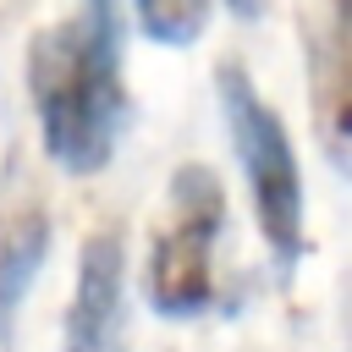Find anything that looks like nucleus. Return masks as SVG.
<instances>
[{
	"instance_id": "obj_5",
	"label": "nucleus",
	"mask_w": 352,
	"mask_h": 352,
	"mask_svg": "<svg viewBox=\"0 0 352 352\" xmlns=\"http://www.w3.org/2000/svg\"><path fill=\"white\" fill-rule=\"evenodd\" d=\"M126 346V242L99 226L77 248V280L66 308V352H121Z\"/></svg>"
},
{
	"instance_id": "obj_1",
	"label": "nucleus",
	"mask_w": 352,
	"mask_h": 352,
	"mask_svg": "<svg viewBox=\"0 0 352 352\" xmlns=\"http://www.w3.org/2000/svg\"><path fill=\"white\" fill-rule=\"evenodd\" d=\"M28 99L55 170L99 176L126 132V11L121 0H77L28 44Z\"/></svg>"
},
{
	"instance_id": "obj_3",
	"label": "nucleus",
	"mask_w": 352,
	"mask_h": 352,
	"mask_svg": "<svg viewBox=\"0 0 352 352\" xmlns=\"http://www.w3.org/2000/svg\"><path fill=\"white\" fill-rule=\"evenodd\" d=\"M226 236V192L209 165H182L165 187L160 226L148 231L143 302L160 319H198L220 302L214 248Z\"/></svg>"
},
{
	"instance_id": "obj_7",
	"label": "nucleus",
	"mask_w": 352,
	"mask_h": 352,
	"mask_svg": "<svg viewBox=\"0 0 352 352\" xmlns=\"http://www.w3.org/2000/svg\"><path fill=\"white\" fill-rule=\"evenodd\" d=\"M132 6V22L148 44H165V50H187L204 38L209 16H214V0H126Z\"/></svg>"
},
{
	"instance_id": "obj_2",
	"label": "nucleus",
	"mask_w": 352,
	"mask_h": 352,
	"mask_svg": "<svg viewBox=\"0 0 352 352\" xmlns=\"http://www.w3.org/2000/svg\"><path fill=\"white\" fill-rule=\"evenodd\" d=\"M214 104H220L226 143L236 154V170H242V187H248V209H253V226H258L270 258L280 270H297L302 253H308V187H302L297 143H292L280 110L248 77L242 60H220L214 66Z\"/></svg>"
},
{
	"instance_id": "obj_8",
	"label": "nucleus",
	"mask_w": 352,
	"mask_h": 352,
	"mask_svg": "<svg viewBox=\"0 0 352 352\" xmlns=\"http://www.w3.org/2000/svg\"><path fill=\"white\" fill-rule=\"evenodd\" d=\"M226 11H231V16H242V22H253V16L264 11V0H226Z\"/></svg>"
},
{
	"instance_id": "obj_6",
	"label": "nucleus",
	"mask_w": 352,
	"mask_h": 352,
	"mask_svg": "<svg viewBox=\"0 0 352 352\" xmlns=\"http://www.w3.org/2000/svg\"><path fill=\"white\" fill-rule=\"evenodd\" d=\"M44 258H50V220L38 209L11 214L0 226V341L11 336V319H16L22 297L33 292Z\"/></svg>"
},
{
	"instance_id": "obj_4",
	"label": "nucleus",
	"mask_w": 352,
	"mask_h": 352,
	"mask_svg": "<svg viewBox=\"0 0 352 352\" xmlns=\"http://www.w3.org/2000/svg\"><path fill=\"white\" fill-rule=\"evenodd\" d=\"M297 33L319 148L352 170V0H297Z\"/></svg>"
}]
</instances>
